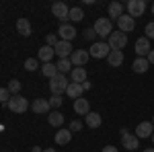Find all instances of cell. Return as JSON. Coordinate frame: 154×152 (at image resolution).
I'll return each instance as SVG.
<instances>
[{"label": "cell", "instance_id": "cell-4", "mask_svg": "<svg viewBox=\"0 0 154 152\" xmlns=\"http://www.w3.org/2000/svg\"><path fill=\"white\" fill-rule=\"evenodd\" d=\"M6 107L11 109L12 113H25V111H27V107H29V103H27V99H25V97L14 95V97H11V101L6 103Z\"/></svg>", "mask_w": 154, "mask_h": 152}, {"label": "cell", "instance_id": "cell-33", "mask_svg": "<svg viewBox=\"0 0 154 152\" xmlns=\"http://www.w3.org/2000/svg\"><path fill=\"white\" fill-rule=\"evenodd\" d=\"M8 101H11V93H8V88H0V103L6 105Z\"/></svg>", "mask_w": 154, "mask_h": 152}, {"label": "cell", "instance_id": "cell-27", "mask_svg": "<svg viewBox=\"0 0 154 152\" xmlns=\"http://www.w3.org/2000/svg\"><path fill=\"white\" fill-rule=\"evenodd\" d=\"M41 72H43V76H48V78H54L56 74H60V72H58V66H56V64H51V62H48V64H43V68H41Z\"/></svg>", "mask_w": 154, "mask_h": 152}, {"label": "cell", "instance_id": "cell-21", "mask_svg": "<svg viewBox=\"0 0 154 152\" xmlns=\"http://www.w3.org/2000/svg\"><path fill=\"white\" fill-rule=\"evenodd\" d=\"M17 31L23 37H29L31 35V23H29L27 19H19V21H17Z\"/></svg>", "mask_w": 154, "mask_h": 152}, {"label": "cell", "instance_id": "cell-35", "mask_svg": "<svg viewBox=\"0 0 154 152\" xmlns=\"http://www.w3.org/2000/svg\"><path fill=\"white\" fill-rule=\"evenodd\" d=\"M45 41H48V45H49V47H56V45H58V37L54 35V33H49V35L45 37Z\"/></svg>", "mask_w": 154, "mask_h": 152}, {"label": "cell", "instance_id": "cell-30", "mask_svg": "<svg viewBox=\"0 0 154 152\" xmlns=\"http://www.w3.org/2000/svg\"><path fill=\"white\" fill-rule=\"evenodd\" d=\"M25 68H27L29 72L37 70V68H39V60H35V58H29V60H25Z\"/></svg>", "mask_w": 154, "mask_h": 152}, {"label": "cell", "instance_id": "cell-6", "mask_svg": "<svg viewBox=\"0 0 154 152\" xmlns=\"http://www.w3.org/2000/svg\"><path fill=\"white\" fill-rule=\"evenodd\" d=\"M138 142H140V140H138L136 134H130L128 129H121V144H123L125 150H136V148H140Z\"/></svg>", "mask_w": 154, "mask_h": 152}, {"label": "cell", "instance_id": "cell-14", "mask_svg": "<svg viewBox=\"0 0 154 152\" xmlns=\"http://www.w3.org/2000/svg\"><path fill=\"white\" fill-rule=\"evenodd\" d=\"M51 12H54V17H56V19H60V21L64 23V21L68 19V14H70V8H68L64 2H56V4L51 6Z\"/></svg>", "mask_w": 154, "mask_h": 152}, {"label": "cell", "instance_id": "cell-45", "mask_svg": "<svg viewBox=\"0 0 154 152\" xmlns=\"http://www.w3.org/2000/svg\"><path fill=\"white\" fill-rule=\"evenodd\" d=\"M152 126H154V119H152Z\"/></svg>", "mask_w": 154, "mask_h": 152}, {"label": "cell", "instance_id": "cell-1", "mask_svg": "<svg viewBox=\"0 0 154 152\" xmlns=\"http://www.w3.org/2000/svg\"><path fill=\"white\" fill-rule=\"evenodd\" d=\"M68 78L64 76V74H56L54 78H49V91L54 95H62L66 93V88H68Z\"/></svg>", "mask_w": 154, "mask_h": 152}, {"label": "cell", "instance_id": "cell-44", "mask_svg": "<svg viewBox=\"0 0 154 152\" xmlns=\"http://www.w3.org/2000/svg\"><path fill=\"white\" fill-rule=\"evenodd\" d=\"M150 138H152V142H154V134H152V136H150Z\"/></svg>", "mask_w": 154, "mask_h": 152}, {"label": "cell", "instance_id": "cell-7", "mask_svg": "<svg viewBox=\"0 0 154 152\" xmlns=\"http://www.w3.org/2000/svg\"><path fill=\"white\" fill-rule=\"evenodd\" d=\"M128 14H130L131 19H136V17H142L144 11H146V2L144 0H130L128 2Z\"/></svg>", "mask_w": 154, "mask_h": 152}, {"label": "cell", "instance_id": "cell-22", "mask_svg": "<svg viewBox=\"0 0 154 152\" xmlns=\"http://www.w3.org/2000/svg\"><path fill=\"white\" fill-rule=\"evenodd\" d=\"M148 60L146 58H136L134 60V64H131V68H134V72H138V74H144V72L148 70Z\"/></svg>", "mask_w": 154, "mask_h": 152}, {"label": "cell", "instance_id": "cell-23", "mask_svg": "<svg viewBox=\"0 0 154 152\" xmlns=\"http://www.w3.org/2000/svg\"><path fill=\"white\" fill-rule=\"evenodd\" d=\"M121 14H123V4H121V2H111V4H109V17H113V19L117 21Z\"/></svg>", "mask_w": 154, "mask_h": 152}, {"label": "cell", "instance_id": "cell-2", "mask_svg": "<svg viewBox=\"0 0 154 152\" xmlns=\"http://www.w3.org/2000/svg\"><path fill=\"white\" fill-rule=\"evenodd\" d=\"M95 33L101 37H109L111 33H113V23L109 21V19H105V17H101V19H97L95 21Z\"/></svg>", "mask_w": 154, "mask_h": 152}, {"label": "cell", "instance_id": "cell-18", "mask_svg": "<svg viewBox=\"0 0 154 152\" xmlns=\"http://www.w3.org/2000/svg\"><path fill=\"white\" fill-rule=\"evenodd\" d=\"M66 95L70 97V99H80L82 97V84H76V82H70L68 84V88H66Z\"/></svg>", "mask_w": 154, "mask_h": 152}, {"label": "cell", "instance_id": "cell-17", "mask_svg": "<svg viewBox=\"0 0 154 152\" xmlns=\"http://www.w3.org/2000/svg\"><path fill=\"white\" fill-rule=\"evenodd\" d=\"M107 62H109V66H113V68H117L123 64V51H119V49H111V54L107 56Z\"/></svg>", "mask_w": 154, "mask_h": 152}, {"label": "cell", "instance_id": "cell-39", "mask_svg": "<svg viewBox=\"0 0 154 152\" xmlns=\"http://www.w3.org/2000/svg\"><path fill=\"white\" fill-rule=\"evenodd\" d=\"M103 152H119V150L115 148V146H105V148H103Z\"/></svg>", "mask_w": 154, "mask_h": 152}, {"label": "cell", "instance_id": "cell-41", "mask_svg": "<svg viewBox=\"0 0 154 152\" xmlns=\"http://www.w3.org/2000/svg\"><path fill=\"white\" fill-rule=\"evenodd\" d=\"M31 152H43V148H39V146H33V150Z\"/></svg>", "mask_w": 154, "mask_h": 152}, {"label": "cell", "instance_id": "cell-34", "mask_svg": "<svg viewBox=\"0 0 154 152\" xmlns=\"http://www.w3.org/2000/svg\"><path fill=\"white\" fill-rule=\"evenodd\" d=\"M62 101H64V99H62L60 95H54V97L49 99V107H54V109H58V107L62 105Z\"/></svg>", "mask_w": 154, "mask_h": 152}, {"label": "cell", "instance_id": "cell-16", "mask_svg": "<svg viewBox=\"0 0 154 152\" xmlns=\"http://www.w3.org/2000/svg\"><path fill=\"white\" fill-rule=\"evenodd\" d=\"M31 109L35 111V113H39V115H43V113H49V101H45V99H35L33 101V105H31Z\"/></svg>", "mask_w": 154, "mask_h": 152}, {"label": "cell", "instance_id": "cell-42", "mask_svg": "<svg viewBox=\"0 0 154 152\" xmlns=\"http://www.w3.org/2000/svg\"><path fill=\"white\" fill-rule=\"evenodd\" d=\"M43 152H56V148H43Z\"/></svg>", "mask_w": 154, "mask_h": 152}, {"label": "cell", "instance_id": "cell-12", "mask_svg": "<svg viewBox=\"0 0 154 152\" xmlns=\"http://www.w3.org/2000/svg\"><path fill=\"white\" fill-rule=\"evenodd\" d=\"M58 35L62 37V41H72V39L76 37V29L68 23H62L60 29H58Z\"/></svg>", "mask_w": 154, "mask_h": 152}, {"label": "cell", "instance_id": "cell-40", "mask_svg": "<svg viewBox=\"0 0 154 152\" xmlns=\"http://www.w3.org/2000/svg\"><path fill=\"white\" fill-rule=\"evenodd\" d=\"M91 88V82H82V91H88Z\"/></svg>", "mask_w": 154, "mask_h": 152}, {"label": "cell", "instance_id": "cell-25", "mask_svg": "<svg viewBox=\"0 0 154 152\" xmlns=\"http://www.w3.org/2000/svg\"><path fill=\"white\" fill-rule=\"evenodd\" d=\"M48 121H49V126H54V128H60L62 123H64V115L60 113V111H51L48 115Z\"/></svg>", "mask_w": 154, "mask_h": 152}, {"label": "cell", "instance_id": "cell-11", "mask_svg": "<svg viewBox=\"0 0 154 152\" xmlns=\"http://www.w3.org/2000/svg\"><path fill=\"white\" fill-rule=\"evenodd\" d=\"M152 132H154L152 121H142V123H138V128H136V136H138V140H142V138H150Z\"/></svg>", "mask_w": 154, "mask_h": 152}, {"label": "cell", "instance_id": "cell-29", "mask_svg": "<svg viewBox=\"0 0 154 152\" xmlns=\"http://www.w3.org/2000/svg\"><path fill=\"white\" fill-rule=\"evenodd\" d=\"M68 19H72L74 23L82 21V19H84V12H82V8H78V6H74V8H70V14H68Z\"/></svg>", "mask_w": 154, "mask_h": 152}, {"label": "cell", "instance_id": "cell-38", "mask_svg": "<svg viewBox=\"0 0 154 152\" xmlns=\"http://www.w3.org/2000/svg\"><path fill=\"white\" fill-rule=\"evenodd\" d=\"M146 60H148V64H154V49H150V54L146 56Z\"/></svg>", "mask_w": 154, "mask_h": 152}, {"label": "cell", "instance_id": "cell-9", "mask_svg": "<svg viewBox=\"0 0 154 152\" xmlns=\"http://www.w3.org/2000/svg\"><path fill=\"white\" fill-rule=\"evenodd\" d=\"M148 54H150V39L148 37H138V41H136V56L144 58Z\"/></svg>", "mask_w": 154, "mask_h": 152}, {"label": "cell", "instance_id": "cell-8", "mask_svg": "<svg viewBox=\"0 0 154 152\" xmlns=\"http://www.w3.org/2000/svg\"><path fill=\"white\" fill-rule=\"evenodd\" d=\"M117 27H119V31L121 33H130V31H134V27H136V19H131L128 12H123L121 17L117 19Z\"/></svg>", "mask_w": 154, "mask_h": 152}, {"label": "cell", "instance_id": "cell-26", "mask_svg": "<svg viewBox=\"0 0 154 152\" xmlns=\"http://www.w3.org/2000/svg\"><path fill=\"white\" fill-rule=\"evenodd\" d=\"M84 121H86V126H88V128H99V126H101V115L95 113V111H91L88 115L84 117Z\"/></svg>", "mask_w": 154, "mask_h": 152}, {"label": "cell", "instance_id": "cell-19", "mask_svg": "<svg viewBox=\"0 0 154 152\" xmlns=\"http://www.w3.org/2000/svg\"><path fill=\"white\" fill-rule=\"evenodd\" d=\"M70 138H72L70 129H58L56 132V144H60V146H66L70 142Z\"/></svg>", "mask_w": 154, "mask_h": 152}, {"label": "cell", "instance_id": "cell-32", "mask_svg": "<svg viewBox=\"0 0 154 152\" xmlns=\"http://www.w3.org/2000/svg\"><path fill=\"white\" fill-rule=\"evenodd\" d=\"M82 35H84L86 41H93V39L97 37V33H95V29H93V27H86V29L82 31Z\"/></svg>", "mask_w": 154, "mask_h": 152}, {"label": "cell", "instance_id": "cell-10", "mask_svg": "<svg viewBox=\"0 0 154 152\" xmlns=\"http://www.w3.org/2000/svg\"><path fill=\"white\" fill-rule=\"evenodd\" d=\"M72 66H76V68H82L84 64L88 62V51H84V49H76V51H72Z\"/></svg>", "mask_w": 154, "mask_h": 152}, {"label": "cell", "instance_id": "cell-31", "mask_svg": "<svg viewBox=\"0 0 154 152\" xmlns=\"http://www.w3.org/2000/svg\"><path fill=\"white\" fill-rule=\"evenodd\" d=\"M6 88H8V93H11V95H17L19 91H21V82H19V80H11Z\"/></svg>", "mask_w": 154, "mask_h": 152}, {"label": "cell", "instance_id": "cell-37", "mask_svg": "<svg viewBox=\"0 0 154 152\" xmlns=\"http://www.w3.org/2000/svg\"><path fill=\"white\" fill-rule=\"evenodd\" d=\"M82 128V123H80V121H78V119H74V121H72L70 123V132H78V129Z\"/></svg>", "mask_w": 154, "mask_h": 152}, {"label": "cell", "instance_id": "cell-24", "mask_svg": "<svg viewBox=\"0 0 154 152\" xmlns=\"http://www.w3.org/2000/svg\"><path fill=\"white\" fill-rule=\"evenodd\" d=\"M54 56H56V51H54V47H49V45H43L41 49H39V60H41V62H45V64H48V62H49L51 58H54Z\"/></svg>", "mask_w": 154, "mask_h": 152}, {"label": "cell", "instance_id": "cell-43", "mask_svg": "<svg viewBox=\"0 0 154 152\" xmlns=\"http://www.w3.org/2000/svg\"><path fill=\"white\" fill-rule=\"evenodd\" d=\"M144 152H154V148H146V150H144Z\"/></svg>", "mask_w": 154, "mask_h": 152}, {"label": "cell", "instance_id": "cell-15", "mask_svg": "<svg viewBox=\"0 0 154 152\" xmlns=\"http://www.w3.org/2000/svg\"><path fill=\"white\" fill-rule=\"evenodd\" d=\"M74 111H76V113H78V115H88V113H91V107H88V99H82V97H80V99H76V101H74Z\"/></svg>", "mask_w": 154, "mask_h": 152}, {"label": "cell", "instance_id": "cell-5", "mask_svg": "<svg viewBox=\"0 0 154 152\" xmlns=\"http://www.w3.org/2000/svg\"><path fill=\"white\" fill-rule=\"evenodd\" d=\"M109 54H111V47H109V43H105V41H97V43H93L91 49H88V56H93V58H107Z\"/></svg>", "mask_w": 154, "mask_h": 152}, {"label": "cell", "instance_id": "cell-13", "mask_svg": "<svg viewBox=\"0 0 154 152\" xmlns=\"http://www.w3.org/2000/svg\"><path fill=\"white\" fill-rule=\"evenodd\" d=\"M54 51H56V56H60V60H66L68 56H72V43L70 41H58Z\"/></svg>", "mask_w": 154, "mask_h": 152}, {"label": "cell", "instance_id": "cell-28", "mask_svg": "<svg viewBox=\"0 0 154 152\" xmlns=\"http://www.w3.org/2000/svg\"><path fill=\"white\" fill-rule=\"evenodd\" d=\"M56 66H58V72L60 74H66V72H72V62L68 58L66 60H60L58 64H56Z\"/></svg>", "mask_w": 154, "mask_h": 152}, {"label": "cell", "instance_id": "cell-3", "mask_svg": "<svg viewBox=\"0 0 154 152\" xmlns=\"http://www.w3.org/2000/svg\"><path fill=\"white\" fill-rule=\"evenodd\" d=\"M107 43H109L111 49H119V51H121L123 47L128 45V35L121 33V31H113V33L109 35V41H107Z\"/></svg>", "mask_w": 154, "mask_h": 152}, {"label": "cell", "instance_id": "cell-36", "mask_svg": "<svg viewBox=\"0 0 154 152\" xmlns=\"http://www.w3.org/2000/svg\"><path fill=\"white\" fill-rule=\"evenodd\" d=\"M146 37H148V39H154V23L146 25Z\"/></svg>", "mask_w": 154, "mask_h": 152}, {"label": "cell", "instance_id": "cell-20", "mask_svg": "<svg viewBox=\"0 0 154 152\" xmlns=\"http://www.w3.org/2000/svg\"><path fill=\"white\" fill-rule=\"evenodd\" d=\"M70 76H72V82H76V84L86 82V70H84V68H72Z\"/></svg>", "mask_w": 154, "mask_h": 152}]
</instances>
